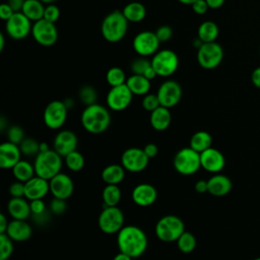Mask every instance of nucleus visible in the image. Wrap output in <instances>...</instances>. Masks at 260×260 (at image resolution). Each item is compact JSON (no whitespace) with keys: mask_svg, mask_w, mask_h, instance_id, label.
<instances>
[{"mask_svg":"<svg viewBox=\"0 0 260 260\" xmlns=\"http://www.w3.org/2000/svg\"><path fill=\"white\" fill-rule=\"evenodd\" d=\"M148 240L143 230L136 225H124L117 234V246L133 259L139 258L147 249Z\"/></svg>","mask_w":260,"mask_h":260,"instance_id":"nucleus-1","label":"nucleus"},{"mask_svg":"<svg viewBox=\"0 0 260 260\" xmlns=\"http://www.w3.org/2000/svg\"><path fill=\"white\" fill-rule=\"evenodd\" d=\"M80 122L84 130L88 133L101 134L109 128L111 114L106 107L95 103L84 108L81 113Z\"/></svg>","mask_w":260,"mask_h":260,"instance_id":"nucleus-2","label":"nucleus"},{"mask_svg":"<svg viewBox=\"0 0 260 260\" xmlns=\"http://www.w3.org/2000/svg\"><path fill=\"white\" fill-rule=\"evenodd\" d=\"M128 20L120 10H115L106 15L101 24L103 38L109 43H118L124 39L128 30Z\"/></svg>","mask_w":260,"mask_h":260,"instance_id":"nucleus-3","label":"nucleus"},{"mask_svg":"<svg viewBox=\"0 0 260 260\" xmlns=\"http://www.w3.org/2000/svg\"><path fill=\"white\" fill-rule=\"evenodd\" d=\"M62 165V156L54 149L39 152L34 161L36 175L48 181L61 172Z\"/></svg>","mask_w":260,"mask_h":260,"instance_id":"nucleus-4","label":"nucleus"},{"mask_svg":"<svg viewBox=\"0 0 260 260\" xmlns=\"http://www.w3.org/2000/svg\"><path fill=\"white\" fill-rule=\"evenodd\" d=\"M184 232V221L174 214H167L160 217L155 224V235L158 240L165 243L177 242Z\"/></svg>","mask_w":260,"mask_h":260,"instance_id":"nucleus-5","label":"nucleus"},{"mask_svg":"<svg viewBox=\"0 0 260 260\" xmlns=\"http://www.w3.org/2000/svg\"><path fill=\"white\" fill-rule=\"evenodd\" d=\"M173 165L179 174L183 176H191L197 173L201 168L200 153L190 146L181 148L175 154Z\"/></svg>","mask_w":260,"mask_h":260,"instance_id":"nucleus-6","label":"nucleus"},{"mask_svg":"<svg viewBox=\"0 0 260 260\" xmlns=\"http://www.w3.org/2000/svg\"><path fill=\"white\" fill-rule=\"evenodd\" d=\"M124 213L117 206H104L98 218L99 228L106 235L118 234L124 226Z\"/></svg>","mask_w":260,"mask_h":260,"instance_id":"nucleus-7","label":"nucleus"},{"mask_svg":"<svg viewBox=\"0 0 260 260\" xmlns=\"http://www.w3.org/2000/svg\"><path fill=\"white\" fill-rule=\"evenodd\" d=\"M151 65L157 76L169 77L177 71L179 67V57L172 50H159L152 56Z\"/></svg>","mask_w":260,"mask_h":260,"instance_id":"nucleus-8","label":"nucleus"},{"mask_svg":"<svg viewBox=\"0 0 260 260\" xmlns=\"http://www.w3.org/2000/svg\"><path fill=\"white\" fill-rule=\"evenodd\" d=\"M223 59V50L216 42L203 43L197 49V62L200 67L210 70L218 67Z\"/></svg>","mask_w":260,"mask_h":260,"instance_id":"nucleus-9","label":"nucleus"},{"mask_svg":"<svg viewBox=\"0 0 260 260\" xmlns=\"http://www.w3.org/2000/svg\"><path fill=\"white\" fill-rule=\"evenodd\" d=\"M67 114L68 108L66 107L64 101H52L44 110V123L49 129L58 130L65 124Z\"/></svg>","mask_w":260,"mask_h":260,"instance_id":"nucleus-10","label":"nucleus"},{"mask_svg":"<svg viewBox=\"0 0 260 260\" xmlns=\"http://www.w3.org/2000/svg\"><path fill=\"white\" fill-rule=\"evenodd\" d=\"M160 42L158 41L155 31L142 30L138 32L132 42V47L135 53L141 57L153 56L159 48Z\"/></svg>","mask_w":260,"mask_h":260,"instance_id":"nucleus-11","label":"nucleus"},{"mask_svg":"<svg viewBox=\"0 0 260 260\" xmlns=\"http://www.w3.org/2000/svg\"><path fill=\"white\" fill-rule=\"evenodd\" d=\"M149 159L143 148L129 147L121 155V165L130 173H140L147 168Z\"/></svg>","mask_w":260,"mask_h":260,"instance_id":"nucleus-12","label":"nucleus"},{"mask_svg":"<svg viewBox=\"0 0 260 260\" xmlns=\"http://www.w3.org/2000/svg\"><path fill=\"white\" fill-rule=\"evenodd\" d=\"M31 35L34 40L43 47H51L58 40V29L55 23L44 18L34 22Z\"/></svg>","mask_w":260,"mask_h":260,"instance_id":"nucleus-13","label":"nucleus"},{"mask_svg":"<svg viewBox=\"0 0 260 260\" xmlns=\"http://www.w3.org/2000/svg\"><path fill=\"white\" fill-rule=\"evenodd\" d=\"M133 99V93L128 88L126 83L113 86L108 91L106 103L110 110L114 112H121L127 109Z\"/></svg>","mask_w":260,"mask_h":260,"instance_id":"nucleus-14","label":"nucleus"},{"mask_svg":"<svg viewBox=\"0 0 260 260\" xmlns=\"http://www.w3.org/2000/svg\"><path fill=\"white\" fill-rule=\"evenodd\" d=\"M5 22L6 32L13 40H23L31 34V21L21 11L15 12Z\"/></svg>","mask_w":260,"mask_h":260,"instance_id":"nucleus-15","label":"nucleus"},{"mask_svg":"<svg viewBox=\"0 0 260 260\" xmlns=\"http://www.w3.org/2000/svg\"><path fill=\"white\" fill-rule=\"evenodd\" d=\"M156 95L160 106L171 109L180 103L182 87L176 80H166L159 85Z\"/></svg>","mask_w":260,"mask_h":260,"instance_id":"nucleus-16","label":"nucleus"},{"mask_svg":"<svg viewBox=\"0 0 260 260\" xmlns=\"http://www.w3.org/2000/svg\"><path fill=\"white\" fill-rule=\"evenodd\" d=\"M50 184V192L55 198L60 199H68L74 191V183L72 179L64 174L59 173L55 177H53L51 180H49Z\"/></svg>","mask_w":260,"mask_h":260,"instance_id":"nucleus-17","label":"nucleus"},{"mask_svg":"<svg viewBox=\"0 0 260 260\" xmlns=\"http://www.w3.org/2000/svg\"><path fill=\"white\" fill-rule=\"evenodd\" d=\"M78 139L76 134L71 130L59 131L53 141V149L62 157H65L70 152L76 150Z\"/></svg>","mask_w":260,"mask_h":260,"instance_id":"nucleus-18","label":"nucleus"},{"mask_svg":"<svg viewBox=\"0 0 260 260\" xmlns=\"http://www.w3.org/2000/svg\"><path fill=\"white\" fill-rule=\"evenodd\" d=\"M200 160L201 168L212 174H218L225 166V158L222 152L212 146L200 153Z\"/></svg>","mask_w":260,"mask_h":260,"instance_id":"nucleus-19","label":"nucleus"},{"mask_svg":"<svg viewBox=\"0 0 260 260\" xmlns=\"http://www.w3.org/2000/svg\"><path fill=\"white\" fill-rule=\"evenodd\" d=\"M131 197L136 205L146 207L152 205L156 201L157 191L151 184L140 183L133 188Z\"/></svg>","mask_w":260,"mask_h":260,"instance_id":"nucleus-20","label":"nucleus"},{"mask_svg":"<svg viewBox=\"0 0 260 260\" xmlns=\"http://www.w3.org/2000/svg\"><path fill=\"white\" fill-rule=\"evenodd\" d=\"M49 181L37 175L24 183V197L29 201L35 199H43L49 193Z\"/></svg>","mask_w":260,"mask_h":260,"instance_id":"nucleus-21","label":"nucleus"},{"mask_svg":"<svg viewBox=\"0 0 260 260\" xmlns=\"http://www.w3.org/2000/svg\"><path fill=\"white\" fill-rule=\"evenodd\" d=\"M21 155L19 145L10 141L3 142L0 145V167L4 170H11L21 159Z\"/></svg>","mask_w":260,"mask_h":260,"instance_id":"nucleus-22","label":"nucleus"},{"mask_svg":"<svg viewBox=\"0 0 260 260\" xmlns=\"http://www.w3.org/2000/svg\"><path fill=\"white\" fill-rule=\"evenodd\" d=\"M13 242H25L32 235L31 225L22 219H12L9 221L6 233Z\"/></svg>","mask_w":260,"mask_h":260,"instance_id":"nucleus-23","label":"nucleus"},{"mask_svg":"<svg viewBox=\"0 0 260 260\" xmlns=\"http://www.w3.org/2000/svg\"><path fill=\"white\" fill-rule=\"evenodd\" d=\"M7 211L12 219L26 220L31 215L29 200L25 197H11L7 203Z\"/></svg>","mask_w":260,"mask_h":260,"instance_id":"nucleus-24","label":"nucleus"},{"mask_svg":"<svg viewBox=\"0 0 260 260\" xmlns=\"http://www.w3.org/2000/svg\"><path fill=\"white\" fill-rule=\"evenodd\" d=\"M208 183V193L216 196L221 197L229 194L233 188V183L231 179L221 174H215L207 180Z\"/></svg>","mask_w":260,"mask_h":260,"instance_id":"nucleus-25","label":"nucleus"},{"mask_svg":"<svg viewBox=\"0 0 260 260\" xmlns=\"http://www.w3.org/2000/svg\"><path fill=\"white\" fill-rule=\"evenodd\" d=\"M171 122H172V114L169 108L159 106L154 111L150 112L149 123L154 130L165 131L170 127Z\"/></svg>","mask_w":260,"mask_h":260,"instance_id":"nucleus-26","label":"nucleus"},{"mask_svg":"<svg viewBox=\"0 0 260 260\" xmlns=\"http://www.w3.org/2000/svg\"><path fill=\"white\" fill-rule=\"evenodd\" d=\"M125 172L122 165L112 164L103 169L101 177L106 185H119L125 178Z\"/></svg>","mask_w":260,"mask_h":260,"instance_id":"nucleus-27","label":"nucleus"},{"mask_svg":"<svg viewBox=\"0 0 260 260\" xmlns=\"http://www.w3.org/2000/svg\"><path fill=\"white\" fill-rule=\"evenodd\" d=\"M126 85L131 90L133 95H142L149 93L150 90V80L143 75L131 74L127 80Z\"/></svg>","mask_w":260,"mask_h":260,"instance_id":"nucleus-28","label":"nucleus"},{"mask_svg":"<svg viewBox=\"0 0 260 260\" xmlns=\"http://www.w3.org/2000/svg\"><path fill=\"white\" fill-rule=\"evenodd\" d=\"M122 12L129 22H140L146 16L145 6L137 1L126 4L122 9Z\"/></svg>","mask_w":260,"mask_h":260,"instance_id":"nucleus-29","label":"nucleus"},{"mask_svg":"<svg viewBox=\"0 0 260 260\" xmlns=\"http://www.w3.org/2000/svg\"><path fill=\"white\" fill-rule=\"evenodd\" d=\"M12 175L16 181L25 183L36 176V171L34 164H30L27 160L20 159L12 169Z\"/></svg>","mask_w":260,"mask_h":260,"instance_id":"nucleus-30","label":"nucleus"},{"mask_svg":"<svg viewBox=\"0 0 260 260\" xmlns=\"http://www.w3.org/2000/svg\"><path fill=\"white\" fill-rule=\"evenodd\" d=\"M44 3L41 0H25L21 12L30 20V21H38L44 18L45 12Z\"/></svg>","mask_w":260,"mask_h":260,"instance_id":"nucleus-31","label":"nucleus"},{"mask_svg":"<svg viewBox=\"0 0 260 260\" xmlns=\"http://www.w3.org/2000/svg\"><path fill=\"white\" fill-rule=\"evenodd\" d=\"M218 34H219V28L217 24L211 20L203 21L197 29L198 39L202 43L215 42V40L218 37Z\"/></svg>","mask_w":260,"mask_h":260,"instance_id":"nucleus-32","label":"nucleus"},{"mask_svg":"<svg viewBox=\"0 0 260 260\" xmlns=\"http://www.w3.org/2000/svg\"><path fill=\"white\" fill-rule=\"evenodd\" d=\"M212 137L207 131H197L190 138V147L201 153L211 147Z\"/></svg>","mask_w":260,"mask_h":260,"instance_id":"nucleus-33","label":"nucleus"},{"mask_svg":"<svg viewBox=\"0 0 260 260\" xmlns=\"http://www.w3.org/2000/svg\"><path fill=\"white\" fill-rule=\"evenodd\" d=\"M122 197L119 185H106L102 192L104 206H117Z\"/></svg>","mask_w":260,"mask_h":260,"instance_id":"nucleus-34","label":"nucleus"},{"mask_svg":"<svg viewBox=\"0 0 260 260\" xmlns=\"http://www.w3.org/2000/svg\"><path fill=\"white\" fill-rule=\"evenodd\" d=\"M176 243H177L178 249H179L182 253L188 254V253H191V252H193V251L195 250L197 241H196L195 236H194L192 233L185 231V232L180 236V238L177 240Z\"/></svg>","mask_w":260,"mask_h":260,"instance_id":"nucleus-35","label":"nucleus"},{"mask_svg":"<svg viewBox=\"0 0 260 260\" xmlns=\"http://www.w3.org/2000/svg\"><path fill=\"white\" fill-rule=\"evenodd\" d=\"M65 165L71 172H79L83 169L85 160L84 156L78 150H74L67 154L65 157Z\"/></svg>","mask_w":260,"mask_h":260,"instance_id":"nucleus-36","label":"nucleus"},{"mask_svg":"<svg viewBox=\"0 0 260 260\" xmlns=\"http://www.w3.org/2000/svg\"><path fill=\"white\" fill-rule=\"evenodd\" d=\"M106 80L109 83V85L111 87H113V86H118V85L126 83L127 78H126L125 72L122 68L114 66V67H111L107 71Z\"/></svg>","mask_w":260,"mask_h":260,"instance_id":"nucleus-37","label":"nucleus"},{"mask_svg":"<svg viewBox=\"0 0 260 260\" xmlns=\"http://www.w3.org/2000/svg\"><path fill=\"white\" fill-rule=\"evenodd\" d=\"M20 151L25 156H36L40 152V142L35 138L25 137L19 144Z\"/></svg>","mask_w":260,"mask_h":260,"instance_id":"nucleus-38","label":"nucleus"},{"mask_svg":"<svg viewBox=\"0 0 260 260\" xmlns=\"http://www.w3.org/2000/svg\"><path fill=\"white\" fill-rule=\"evenodd\" d=\"M13 253V241L7 234H0V260H8Z\"/></svg>","mask_w":260,"mask_h":260,"instance_id":"nucleus-39","label":"nucleus"},{"mask_svg":"<svg viewBox=\"0 0 260 260\" xmlns=\"http://www.w3.org/2000/svg\"><path fill=\"white\" fill-rule=\"evenodd\" d=\"M151 66V60L146 59L145 57H138L134 59L130 64V69L132 74L143 75L145 71Z\"/></svg>","mask_w":260,"mask_h":260,"instance_id":"nucleus-40","label":"nucleus"},{"mask_svg":"<svg viewBox=\"0 0 260 260\" xmlns=\"http://www.w3.org/2000/svg\"><path fill=\"white\" fill-rule=\"evenodd\" d=\"M78 95H79L80 101L85 105V107L89 106V105H92V104H95L96 98H98L95 89L90 85L82 86L79 90Z\"/></svg>","mask_w":260,"mask_h":260,"instance_id":"nucleus-41","label":"nucleus"},{"mask_svg":"<svg viewBox=\"0 0 260 260\" xmlns=\"http://www.w3.org/2000/svg\"><path fill=\"white\" fill-rule=\"evenodd\" d=\"M24 138H25L24 130L20 126L12 125L7 129V139H8V141L19 145Z\"/></svg>","mask_w":260,"mask_h":260,"instance_id":"nucleus-42","label":"nucleus"},{"mask_svg":"<svg viewBox=\"0 0 260 260\" xmlns=\"http://www.w3.org/2000/svg\"><path fill=\"white\" fill-rule=\"evenodd\" d=\"M142 108L147 112H152L160 106L156 93H147L142 99Z\"/></svg>","mask_w":260,"mask_h":260,"instance_id":"nucleus-43","label":"nucleus"},{"mask_svg":"<svg viewBox=\"0 0 260 260\" xmlns=\"http://www.w3.org/2000/svg\"><path fill=\"white\" fill-rule=\"evenodd\" d=\"M67 209L66 200L60 198H53L50 202V211L55 215H62Z\"/></svg>","mask_w":260,"mask_h":260,"instance_id":"nucleus-44","label":"nucleus"},{"mask_svg":"<svg viewBox=\"0 0 260 260\" xmlns=\"http://www.w3.org/2000/svg\"><path fill=\"white\" fill-rule=\"evenodd\" d=\"M60 17V10L57 5L54 3L52 4H47L45 7V12H44V19L55 23Z\"/></svg>","mask_w":260,"mask_h":260,"instance_id":"nucleus-45","label":"nucleus"},{"mask_svg":"<svg viewBox=\"0 0 260 260\" xmlns=\"http://www.w3.org/2000/svg\"><path fill=\"white\" fill-rule=\"evenodd\" d=\"M155 35H156V37H157V39L160 43H166V42L171 40V38L173 36V29H172L171 26H169L167 24L160 25L155 30Z\"/></svg>","mask_w":260,"mask_h":260,"instance_id":"nucleus-46","label":"nucleus"},{"mask_svg":"<svg viewBox=\"0 0 260 260\" xmlns=\"http://www.w3.org/2000/svg\"><path fill=\"white\" fill-rule=\"evenodd\" d=\"M8 192L11 197H24V183L19 181L13 182L9 186Z\"/></svg>","mask_w":260,"mask_h":260,"instance_id":"nucleus-47","label":"nucleus"},{"mask_svg":"<svg viewBox=\"0 0 260 260\" xmlns=\"http://www.w3.org/2000/svg\"><path fill=\"white\" fill-rule=\"evenodd\" d=\"M29 206H30L31 215L41 214V213L47 211V206H46V203L44 202L43 199L30 200V201H29Z\"/></svg>","mask_w":260,"mask_h":260,"instance_id":"nucleus-48","label":"nucleus"},{"mask_svg":"<svg viewBox=\"0 0 260 260\" xmlns=\"http://www.w3.org/2000/svg\"><path fill=\"white\" fill-rule=\"evenodd\" d=\"M191 7H192V10H193L196 14H199V15L205 14V13L207 12V10L209 9L206 0H197L196 2H194V3L191 5Z\"/></svg>","mask_w":260,"mask_h":260,"instance_id":"nucleus-49","label":"nucleus"},{"mask_svg":"<svg viewBox=\"0 0 260 260\" xmlns=\"http://www.w3.org/2000/svg\"><path fill=\"white\" fill-rule=\"evenodd\" d=\"M14 13H15V11L11 8V6L7 2L2 3L0 5V18L2 20L7 21Z\"/></svg>","mask_w":260,"mask_h":260,"instance_id":"nucleus-50","label":"nucleus"},{"mask_svg":"<svg viewBox=\"0 0 260 260\" xmlns=\"http://www.w3.org/2000/svg\"><path fill=\"white\" fill-rule=\"evenodd\" d=\"M143 150L144 152L146 153V155L149 157V158H152L154 157L157 152H158V147L156 144L154 143H147L144 147H143Z\"/></svg>","mask_w":260,"mask_h":260,"instance_id":"nucleus-51","label":"nucleus"},{"mask_svg":"<svg viewBox=\"0 0 260 260\" xmlns=\"http://www.w3.org/2000/svg\"><path fill=\"white\" fill-rule=\"evenodd\" d=\"M49 215H50V213L48 211H45V212H43L41 214L32 215V219H34V221L37 224L41 225V224H45V223H47L49 221V219H50Z\"/></svg>","mask_w":260,"mask_h":260,"instance_id":"nucleus-52","label":"nucleus"},{"mask_svg":"<svg viewBox=\"0 0 260 260\" xmlns=\"http://www.w3.org/2000/svg\"><path fill=\"white\" fill-rule=\"evenodd\" d=\"M194 188L197 193H200V194L206 193V192H208V183L206 180H198L195 183Z\"/></svg>","mask_w":260,"mask_h":260,"instance_id":"nucleus-53","label":"nucleus"},{"mask_svg":"<svg viewBox=\"0 0 260 260\" xmlns=\"http://www.w3.org/2000/svg\"><path fill=\"white\" fill-rule=\"evenodd\" d=\"M24 2H25V0H7V3L11 6V8H12L15 12L21 11Z\"/></svg>","mask_w":260,"mask_h":260,"instance_id":"nucleus-54","label":"nucleus"},{"mask_svg":"<svg viewBox=\"0 0 260 260\" xmlns=\"http://www.w3.org/2000/svg\"><path fill=\"white\" fill-rule=\"evenodd\" d=\"M251 80H252V83L257 88H260V67H257L253 70L251 74Z\"/></svg>","mask_w":260,"mask_h":260,"instance_id":"nucleus-55","label":"nucleus"},{"mask_svg":"<svg viewBox=\"0 0 260 260\" xmlns=\"http://www.w3.org/2000/svg\"><path fill=\"white\" fill-rule=\"evenodd\" d=\"M8 224H9V221L6 218L5 214L1 213L0 214V234H5L6 233Z\"/></svg>","mask_w":260,"mask_h":260,"instance_id":"nucleus-56","label":"nucleus"},{"mask_svg":"<svg viewBox=\"0 0 260 260\" xmlns=\"http://www.w3.org/2000/svg\"><path fill=\"white\" fill-rule=\"evenodd\" d=\"M225 0H206L208 7L211 9H218L220 8Z\"/></svg>","mask_w":260,"mask_h":260,"instance_id":"nucleus-57","label":"nucleus"},{"mask_svg":"<svg viewBox=\"0 0 260 260\" xmlns=\"http://www.w3.org/2000/svg\"><path fill=\"white\" fill-rule=\"evenodd\" d=\"M113 260H133V258H131V257L128 256L127 254H125V253L119 251V253L114 256Z\"/></svg>","mask_w":260,"mask_h":260,"instance_id":"nucleus-58","label":"nucleus"},{"mask_svg":"<svg viewBox=\"0 0 260 260\" xmlns=\"http://www.w3.org/2000/svg\"><path fill=\"white\" fill-rule=\"evenodd\" d=\"M50 147H49V144L45 141L43 142H40V152H43V151H47L49 150Z\"/></svg>","mask_w":260,"mask_h":260,"instance_id":"nucleus-59","label":"nucleus"},{"mask_svg":"<svg viewBox=\"0 0 260 260\" xmlns=\"http://www.w3.org/2000/svg\"><path fill=\"white\" fill-rule=\"evenodd\" d=\"M4 43H5V39H4V35L0 34V51H2L4 49Z\"/></svg>","mask_w":260,"mask_h":260,"instance_id":"nucleus-60","label":"nucleus"},{"mask_svg":"<svg viewBox=\"0 0 260 260\" xmlns=\"http://www.w3.org/2000/svg\"><path fill=\"white\" fill-rule=\"evenodd\" d=\"M180 3L185 4V5H192L194 2H196L197 0H178Z\"/></svg>","mask_w":260,"mask_h":260,"instance_id":"nucleus-61","label":"nucleus"},{"mask_svg":"<svg viewBox=\"0 0 260 260\" xmlns=\"http://www.w3.org/2000/svg\"><path fill=\"white\" fill-rule=\"evenodd\" d=\"M44 4H52V3H55L56 0H41Z\"/></svg>","mask_w":260,"mask_h":260,"instance_id":"nucleus-62","label":"nucleus"},{"mask_svg":"<svg viewBox=\"0 0 260 260\" xmlns=\"http://www.w3.org/2000/svg\"><path fill=\"white\" fill-rule=\"evenodd\" d=\"M253 260H260V257H257V258H255V259H253Z\"/></svg>","mask_w":260,"mask_h":260,"instance_id":"nucleus-63","label":"nucleus"},{"mask_svg":"<svg viewBox=\"0 0 260 260\" xmlns=\"http://www.w3.org/2000/svg\"><path fill=\"white\" fill-rule=\"evenodd\" d=\"M259 55H260V50H259Z\"/></svg>","mask_w":260,"mask_h":260,"instance_id":"nucleus-64","label":"nucleus"}]
</instances>
